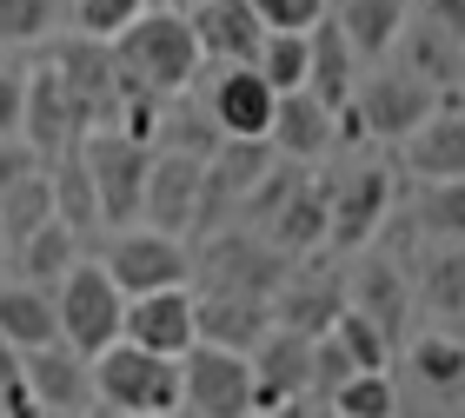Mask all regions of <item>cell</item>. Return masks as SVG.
I'll list each match as a JSON object with an SVG mask.
<instances>
[{"mask_svg":"<svg viewBox=\"0 0 465 418\" xmlns=\"http://www.w3.org/2000/svg\"><path fill=\"white\" fill-rule=\"evenodd\" d=\"M20 372H27L34 399L47 418H80L94 405V359L87 352H74L67 339H47L34 352H20Z\"/></svg>","mask_w":465,"mask_h":418,"instance_id":"5bb4252c","label":"cell"},{"mask_svg":"<svg viewBox=\"0 0 465 418\" xmlns=\"http://www.w3.org/2000/svg\"><path fill=\"white\" fill-rule=\"evenodd\" d=\"M332 339H340V352L359 365V372H386L392 365V345H386V332H379L366 312H352V306H340V319L326 326Z\"/></svg>","mask_w":465,"mask_h":418,"instance_id":"74e56055","label":"cell"},{"mask_svg":"<svg viewBox=\"0 0 465 418\" xmlns=\"http://www.w3.org/2000/svg\"><path fill=\"white\" fill-rule=\"evenodd\" d=\"M186 20H193V40H200L206 67H252V53H260V40H266L252 0H193Z\"/></svg>","mask_w":465,"mask_h":418,"instance_id":"d6986e66","label":"cell"},{"mask_svg":"<svg viewBox=\"0 0 465 418\" xmlns=\"http://www.w3.org/2000/svg\"><path fill=\"white\" fill-rule=\"evenodd\" d=\"M260 418H326V412H320V399H286V405H272Z\"/></svg>","mask_w":465,"mask_h":418,"instance_id":"c3c4849f","label":"cell"},{"mask_svg":"<svg viewBox=\"0 0 465 418\" xmlns=\"http://www.w3.org/2000/svg\"><path fill=\"white\" fill-rule=\"evenodd\" d=\"M340 306H346V273L292 259V273L272 292V326H292V332H306V339H320V332L340 319Z\"/></svg>","mask_w":465,"mask_h":418,"instance_id":"2e32d148","label":"cell"},{"mask_svg":"<svg viewBox=\"0 0 465 418\" xmlns=\"http://www.w3.org/2000/svg\"><path fill=\"white\" fill-rule=\"evenodd\" d=\"M20 379H27V372H20V345L0 339V399H7V392H14Z\"/></svg>","mask_w":465,"mask_h":418,"instance_id":"7dc6e473","label":"cell"},{"mask_svg":"<svg viewBox=\"0 0 465 418\" xmlns=\"http://www.w3.org/2000/svg\"><path fill=\"white\" fill-rule=\"evenodd\" d=\"M332 20H340V34L352 40L359 60H386L399 27L412 20V7H406V0H340V14H332Z\"/></svg>","mask_w":465,"mask_h":418,"instance_id":"f1b7e54d","label":"cell"},{"mask_svg":"<svg viewBox=\"0 0 465 418\" xmlns=\"http://www.w3.org/2000/svg\"><path fill=\"white\" fill-rule=\"evenodd\" d=\"M200 100L206 113H213V127L226 133V140H266V127H272V93L266 80H260V67H213L206 80H193L186 87Z\"/></svg>","mask_w":465,"mask_h":418,"instance_id":"7c38bea8","label":"cell"},{"mask_svg":"<svg viewBox=\"0 0 465 418\" xmlns=\"http://www.w3.org/2000/svg\"><path fill=\"white\" fill-rule=\"evenodd\" d=\"M272 326V299H246V292H193V339L252 352L260 332Z\"/></svg>","mask_w":465,"mask_h":418,"instance_id":"cb8c5ba5","label":"cell"},{"mask_svg":"<svg viewBox=\"0 0 465 418\" xmlns=\"http://www.w3.org/2000/svg\"><path fill=\"white\" fill-rule=\"evenodd\" d=\"M359 87V53H352V40L340 34V20H312L306 27V93L312 100H326V107H346Z\"/></svg>","mask_w":465,"mask_h":418,"instance_id":"d4e9b609","label":"cell"},{"mask_svg":"<svg viewBox=\"0 0 465 418\" xmlns=\"http://www.w3.org/2000/svg\"><path fill=\"white\" fill-rule=\"evenodd\" d=\"M60 20V0H0V47H34Z\"/></svg>","mask_w":465,"mask_h":418,"instance_id":"ab89813d","label":"cell"},{"mask_svg":"<svg viewBox=\"0 0 465 418\" xmlns=\"http://www.w3.org/2000/svg\"><path fill=\"white\" fill-rule=\"evenodd\" d=\"M406 359H412V379L432 385L439 399H459L465 392V339H452V332H419V339H406Z\"/></svg>","mask_w":465,"mask_h":418,"instance_id":"d6a6232c","label":"cell"},{"mask_svg":"<svg viewBox=\"0 0 465 418\" xmlns=\"http://www.w3.org/2000/svg\"><path fill=\"white\" fill-rule=\"evenodd\" d=\"M419 20H432L446 40H459V47H465V0H426V14H419Z\"/></svg>","mask_w":465,"mask_h":418,"instance_id":"bcb514c9","label":"cell"},{"mask_svg":"<svg viewBox=\"0 0 465 418\" xmlns=\"http://www.w3.org/2000/svg\"><path fill=\"white\" fill-rule=\"evenodd\" d=\"M94 399L140 412V418H180V359L146 352L134 339H114L107 352H94Z\"/></svg>","mask_w":465,"mask_h":418,"instance_id":"3957f363","label":"cell"},{"mask_svg":"<svg viewBox=\"0 0 465 418\" xmlns=\"http://www.w3.org/2000/svg\"><path fill=\"white\" fill-rule=\"evenodd\" d=\"M160 7H173V14H186V7H193V0H160Z\"/></svg>","mask_w":465,"mask_h":418,"instance_id":"f907efd6","label":"cell"},{"mask_svg":"<svg viewBox=\"0 0 465 418\" xmlns=\"http://www.w3.org/2000/svg\"><path fill=\"white\" fill-rule=\"evenodd\" d=\"M412 299L439 319H465V239H432V253L419 259Z\"/></svg>","mask_w":465,"mask_h":418,"instance_id":"83f0119b","label":"cell"},{"mask_svg":"<svg viewBox=\"0 0 465 418\" xmlns=\"http://www.w3.org/2000/svg\"><path fill=\"white\" fill-rule=\"evenodd\" d=\"M0 266H7V239H0Z\"/></svg>","mask_w":465,"mask_h":418,"instance_id":"816d5d0a","label":"cell"},{"mask_svg":"<svg viewBox=\"0 0 465 418\" xmlns=\"http://www.w3.org/2000/svg\"><path fill=\"white\" fill-rule=\"evenodd\" d=\"M20 107H27V67H0V140L20 133Z\"/></svg>","mask_w":465,"mask_h":418,"instance_id":"ee69618b","label":"cell"},{"mask_svg":"<svg viewBox=\"0 0 465 418\" xmlns=\"http://www.w3.org/2000/svg\"><path fill=\"white\" fill-rule=\"evenodd\" d=\"M40 166H47V160H40V153H34V146L20 140V133H7V140H0V193H7L14 180H27V173H40Z\"/></svg>","mask_w":465,"mask_h":418,"instance_id":"f6af8a7d","label":"cell"},{"mask_svg":"<svg viewBox=\"0 0 465 418\" xmlns=\"http://www.w3.org/2000/svg\"><path fill=\"white\" fill-rule=\"evenodd\" d=\"M220 140H226V133L213 127V113H206L193 93H166V107H160V133H153L160 153H193V160H206Z\"/></svg>","mask_w":465,"mask_h":418,"instance_id":"1f68e13d","label":"cell"},{"mask_svg":"<svg viewBox=\"0 0 465 418\" xmlns=\"http://www.w3.org/2000/svg\"><path fill=\"white\" fill-rule=\"evenodd\" d=\"M47 219H54V180H47V166H40V173L14 180L7 193H0V239H7V253Z\"/></svg>","mask_w":465,"mask_h":418,"instance_id":"836d02e7","label":"cell"},{"mask_svg":"<svg viewBox=\"0 0 465 418\" xmlns=\"http://www.w3.org/2000/svg\"><path fill=\"white\" fill-rule=\"evenodd\" d=\"M332 418H399V385H392V365L386 372H352V379L332 392Z\"/></svg>","mask_w":465,"mask_h":418,"instance_id":"e575fe53","label":"cell"},{"mask_svg":"<svg viewBox=\"0 0 465 418\" xmlns=\"http://www.w3.org/2000/svg\"><path fill=\"white\" fill-rule=\"evenodd\" d=\"M246 359H252V418L286 405V399H306V379H312V339L306 332L266 326Z\"/></svg>","mask_w":465,"mask_h":418,"instance_id":"9a60e30c","label":"cell"},{"mask_svg":"<svg viewBox=\"0 0 465 418\" xmlns=\"http://www.w3.org/2000/svg\"><path fill=\"white\" fill-rule=\"evenodd\" d=\"M80 160L94 173V199H100V226H140V193H146V166H153V146L126 140L114 127L80 133Z\"/></svg>","mask_w":465,"mask_h":418,"instance_id":"ba28073f","label":"cell"},{"mask_svg":"<svg viewBox=\"0 0 465 418\" xmlns=\"http://www.w3.org/2000/svg\"><path fill=\"white\" fill-rule=\"evenodd\" d=\"M352 359H346V352H340V339H332V332H320V339H312V379H306V399H332V392H340L346 379H352Z\"/></svg>","mask_w":465,"mask_h":418,"instance_id":"b9f144b4","label":"cell"},{"mask_svg":"<svg viewBox=\"0 0 465 418\" xmlns=\"http://www.w3.org/2000/svg\"><path fill=\"white\" fill-rule=\"evenodd\" d=\"M153 0H74V27L87 40H114L126 20H140Z\"/></svg>","mask_w":465,"mask_h":418,"instance_id":"60d3db41","label":"cell"},{"mask_svg":"<svg viewBox=\"0 0 465 418\" xmlns=\"http://www.w3.org/2000/svg\"><path fill=\"white\" fill-rule=\"evenodd\" d=\"M326 206H332V173H306L300 166L292 193L272 206V219L260 233L280 246L286 259H312V253H326Z\"/></svg>","mask_w":465,"mask_h":418,"instance_id":"e0dca14e","label":"cell"},{"mask_svg":"<svg viewBox=\"0 0 465 418\" xmlns=\"http://www.w3.org/2000/svg\"><path fill=\"white\" fill-rule=\"evenodd\" d=\"M186 259H193L186 279H200V292H246V299H272L292 273V259L252 226H213L200 233V246H186Z\"/></svg>","mask_w":465,"mask_h":418,"instance_id":"7a4b0ae2","label":"cell"},{"mask_svg":"<svg viewBox=\"0 0 465 418\" xmlns=\"http://www.w3.org/2000/svg\"><path fill=\"white\" fill-rule=\"evenodd\" d=\"M439 93L432 80H419L406 60H399V67H379V73H366L352 87V107H359V120H366V133L372 140H406L419 120H426L432 107H439Z\"/></svg>","mask_w":465,"mask_h":418,"instance_id":"30bf717a","label":"cell"},{"mask_svg":"<svg viewBox=\"0 0 465 418\" xmlns=\"http://www.w3.org/2000/svg\"><path fill=\"white\" fill-rule=\"evenodd\" d=\"M252 14H260L266 34H306L312 20L332 14V0H252Z\"/></svg>","mask_w":465,"mask_h":418,"instance_id":"7bdbcfd3","label":"cell"},{"mask_svg":"<svg viewBox=\"0 0 465 418\" xmlns=\"http://www.w3.org/2000/svg\"><path fill=\"white\" fill-rule=\"evenodd\" d=\"M120 339H134L146 352L180 359L193 345V286H160V292H134L120 312Z\"/></svg>","mask_w":465,"mask_h":418,"instance_id":"ac0fdd59","label":"cell"},{"mask_svg":"<svg viewBox=\"0 0 465 418\" xmlns=\"http://www.w3.org/2000/svg\"><path fill=\"white\" fill-rule=\"evenodd\" d=\"M47 180H54V219L74 226V233H94V226H100V199H94L87 160H80V140L67 146V153L47 160Z\"/></svg>","mask_w":465,"mask_h":418,"instance_id":"4dcf8cb0","label":"cell"},{"mask_svg":"<svg viewBox=\"0 0 465 418\" xmlns=\"http://www.w3.org/2000/svg\"><path fill=\"white\" fill-rule=\"evenodd\" d=\"M193 213H200V160L193 153H160L153 146L140 219L153 226V233H193Z\"/></svg>","mask_w":465,"mask_h":418,"instance_id":"ffe728a7","label":"cell"},{"mask_svg":"<svg viewBox=\"0 0 465 418\" xmlns=\"http://www.w3.org/2000/svg\"><path fill=\"white\" fill-rule=\"evenodd\" d=\"M120 312H126V292L107 279V266H87L74 259V273L54 286V319H60V339L74 352H107L120 339Z\"/></svg>","mask_w":465,"mask_h":418,"instance_id":"8992f818","label":"cell"},{"mask_svg":"<svg viewBox=\"0 0 465 418\" xmlns=\"http://www.w3.org/2000/svg\"><path fill=\"white\" fill-rule=\"evenodd\" d=\"M120 73L146 80L153 93H186L200 80V40H193V20L173 14V7H146L140 20H126V27L107 40Z\"/></svg>","mask_w":465,"mask_h":418,"instance_id":"6da1fadb","label":"cell"},{"mask_svg":"<svg viewBox=\"0 0 465 418\" xmlns=\"http://www.w3.org/2000/svg\"><path fill=\"white\" fill-rule=\"evenodd\" d=\"M266 146L292 166H312L332 153V107L326 100H312L306 87H292L272 100V127H266Z\"/></svg>","mask_w":465,"mask_h":418,"instance_id":"7402d4cb","label":"cell"},{"mask_svg":"<svg viewBox=\"0 0 465 418\" xmlns=\"http://www.w3.org/2000/svg\"><path fill=\"white\" fill-rule=\"evenodd\" d=\"M80 418H140V412H120V405H100V399H94V405L80 412Z\"/></svg>","mask_w":465,"mask_h":418,"instance_id":"681fc988","label":"cell"},{"mask_svg":"<svg viewBox=\"0 0 465 418\" xmlns=\"http://www.w3.org/2000/svg\"><path fill=\"white\" fill-rule=\"evenodd\" d=\"M180 412L193 418H252V359L232 345L193 339L180 352Z\"/></svg>","mask_w":465,"mask_h":418,"instance_id":"52a82bcc","label":"cell"},{"mask_svg":"<svg viewBox=\"0 0 465 418\" xmlns=\"http://www.w3.org/2000/svg\"><path fill=\"white\" fill-rule=\"evenodd\" d=\"M399 206V173L392 166H359V173H332V206H326V253L352 259L386 233Z\"/></svg>","mask_w":465,"mask_h":418,"instance_id":"277c9868","label":"cell"},{"mask_svg":"<svg viewBox=\"0 0 465 418\" xmlns=\"http://www.w3.org/2000/svg\"><path fill=\"white\" fill-rule=\"evenodd\" d=\"M392 47L406 53V67H412L419 80H432L439 93H459V87H465V60H459V40H446V34L432 27V20H406Z\"/></svg>","mask_w":465,"mask_h":418,"instance_id":"4316f807","label":"cell"},{"mask_svg":"<svg viewBox=\"0 0 465 418\" xmlns=\"http://www.w3.org/2000/svg\"><path fill=\"white\" fill-rule=\"evenodd\" d=\"M399 160H406L419 180H465V100L459 93L439 100V107L399 140Z\"/></svg>","mask_w":465,"mask_h":418,"instance_id":"44dd1931","label":"cell"},{"mask_svg":"<svg viewBox=\"0 0 465 418\" xmlns=\"http://www.w3.org/2000/svg\"><path fill=\"white\" fill-rule=\"evenodd\" d=\"M346 306L366 312V319L386 332V345L399 352V345H406V319H412V273L392 253H372V246H366V253H352Z\"/></svg>","mask_w":465,"mask_h":418,"instance_id":"8fae6325","label":"cell"},{"mask_svg":"<svg viewBox=\"0 0 465 418\" xmlns=\"http://www.w3.org/2000/svg\"><path fill=\"white\" fill-rule=\"evenodd\" d=\"M252 67H260V80L272 93L306 87V34H266L260 53H252Z\"/></svg>","mask_w":465,"mask_h":418,"instance_id":"f35d334b","label":"cell"},{"mask_svg":"<svg viewBox=\"0 0 465 418\" xmlns=\"http://www.w3.org/2000/svg\"><path fill=\"white\" fill-rule=\"evenodd\" d=\"M280 160L266 140H220L213 153L200 160V213H193V233H213V226H232L240 206L252 193V180Z\"/></svg>","mask_w":465,"mask_h":418,"instance_id":"9c48e42d","label":"cell"},{"mask_svg":"<svg viewBox=\"0 0 465 418\" xmlns=\"http://www.w3.org/2000/svg\"><path fill=\"white\" fill-rule=\"evenodd\" d=\"M412 219L426 239H465V180H426Z\"/></svg>","mask_w":465,"mask_h":418,"instance_id":"d590c367","label":"cell"},{"mask_svg":"<svg viewBox=\"0 0 465 418\" xmlns=\"http://www.w3.org/2000/svg\"><path fill=\"white\" fill-rule=\"evenodd\" d=\"M7 259H14V273L27 279V286L54 292L60 279L74 273V259H80V233H74V226H60V219H47V226H34Z\"/></svg>","mask_w":465,"mask_h":418,"instance_id":"484cf974","label":"cell"},{"mask_svg":"<svg viewBox=\"0 0 465 418\" xmlns=\"http://www.w3.org/2000/svg\"><path fill=\"white\" fill-rule=\"evenodd\" d=\"M0 339L20 345V352H34V345H47L60 339V319H54V292H40V286H0Z\"/></svg>","mask_w":465,"mask_h":418,"instance_id":"f546056e","label":"cell"},{"mask_svg":"<svg viewBox=\"0 0 465 418\" xmlns=\"http://www.w3.org/2000/svg\"><path fill=\"white\" fill-rule=\"evenodd\" d=\"M20 140L34 146L40 160L67 153V146L80 140V120L67 107V87H60V73L40 60V67H27V107H20Z\"/></svg>","mask_w":465,"mask_h":418,"instance_id":"603a6c76","label":"cell"},{"mask_svg":"<svg viewBox=\"0 0 465 418\" xmlns=\"http://www.w3.org/2000/svg\"><path fill=\"white\" fill-rule=\"evenodd\" d=\"M107 279L134 299V292H160V286H186V273H193V259H186V246H180V233H120L114 246H107Z\"/></svg>","mask_w":465,"mask_h":418,"instance_id":"4fadbf2b","label":"cell"},{"mask_svg":"<svg viewBox=\"0 0 465 418\" xmlns=\"http://www.w3.org/2000/svg\"><path fill=\"white\" fill-rule=\"evenodd\" d=\"M47 67L60 73L67 87V107L80 120V133H100L114 127V100H120V60L107 40H87V34H67V40H47Z\"/></svg>","mask_w":465,"mask_h":418,"instance_id":"5b68a950","label":"cell"},{"mask_svg":"<svg viewBox=\"0 0 465 418\" xmlns=\"http://www.w3.org/2000/svg\"><path fill=\"white\" fill-rule=\"evenodd\" d=\"M160 107H166V93H153V87H146V80H134V73H120V100H114V133L140 140V146H153V133H160Z\"/></svg>","mask_w":465,"mask_h":418,"instance_id":"8d00e7d4","label":"cell"}]
</instances>
